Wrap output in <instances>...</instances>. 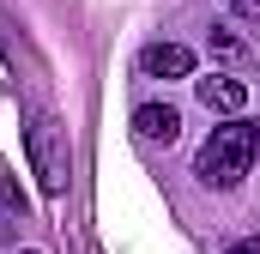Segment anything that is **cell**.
Segmentation results:
<instances>
[{
    "label": "cell",
    "instance_id": "obj_10",
    "mask_svg": "<svg viewBox=\"0 0 260 254\" xmlns=\"http://www.w3.org/2000/svg\"><path fill=\"white\" fill-rule=\"evenodd\" d=\"M0 242H12V212H0Z\"/></svg>",
    "mask_w": 260,
    "mask_h": 254
},
{
    "label": "cell",
    "instance_id": "obj_9",
    "mask_svg": "<svg viewBox=\"0 0 260 254\" xmlns=\"http://www.w3.org/2000/svg\"><path fill=\"white\" fill-rule=\"evenodd\" d=\"M224 254H260V236H242L236 248H224Z\"/></svg>",
    "mask_w": 260,
    "mask_h": 254
},
{
    "label": "cell",
    "instance_id": "obj_11",
    "mask_svg": "<svg viewBox=\"0 0 260 254\" xmlns=\"http://www.w3.org/2000/svg\"><path fill=\"white\" fill-rule=\"evenodd\" d=\"M254 157H260V127H254Z\"/></svg>",
    "mask_w": 260,
    "mask_h": 254
},
{
    "label": "cell",
    "instance_id": "obj_2",
    "mask_svg": "<svg viewBox=\"0 0 260 254\" xmlns=\"http://www.w3.org/2000/svg\"><path fill=\"white\" fill-rule=\"evenodd\" d=\"M24 145H30V170H37V182L49 200H61L67 194V176H73V157H67V133L49 115H37V121L24 127Z\"/></svg>",
    "mask_w": 260,
    "mask_h": 254
},
{
    "label": "cell",
    "instance_id": "obj_5",
    "mask_svg": "<svg viewBox=\"0 0 260 254\" xmlns=\"http://www.w3.org/2000/svg\"><path fill=\"white\" fill-rule=\"evenodd\" d=\"M133 133L151 139V145H170V139L182 133V115H176L170 103H139V109H133Z\"/></svg>",
    "mask_w": 260,
    "mask_h": 254
},
{
    "label": "cell",
    "instance_id": "obj_6",
    "mask_svg": "<svg viewBox=\"0 0 260 254\" xmlns=\"http://www.w3.org/2000/svg\"><path fill=\"white\" fill-rule=\"evenodd\" d=\"M206 49L218 55V61H248V43L230 30V24H212V37H206Z\"/></svg>",
    "mask_w": 260,
    "mask_h": 254
},
{
    "label": "cell",
    "instance_id": "obj_7",
    "mask_svg": "<svg viewBox=\"0 0 260 254\" xmlns=\"http://www.w3.org/2000/svg\"><path fill=\"white\" fill-rule=\"evenodd\" d=\"M0 212H12V218L24 224V188H18V182H12L6 170H0Z\"/></svg>",
    "mask_w": 260,
    "mask_h": 254
},
{
    "label": "cell",
    "instance_id": "obj_1",
    "mask_svg": "<svg viewBox=\"0 0 260 254\" xmlns=\"http://www.w3.org/2000/svg\"><path fill=\"white\" fill-rule=\"evenodd\" d=\"M248 164H254V121L212 127V139L200 145V157H194V170H200L206 188H236L248 176Z\"/></svg>",
    "mask_w": 260,
    "mask_h": 254
},
{
    "label": "cell",
    "instance_id": "obj_12",
    "mask_svg": "<svg viewBox=\"0 0 260 254\" xmlns=\"http://www.w3.org/2000/svg\"><path fill=\"white\" fill-rule=\"evenodd\" d=\"M18 254H37V248H18Z\"/></svg>",
    "mask_w": 260,
    "mask_h": 254
},
{
    "label": "cell",
    "instance_id": "obj_4",
    "mask_svg": "<svg viewBox=\"0 0 260 254\" xmlns=\"http://www.w3.org/2000/svg\"><path fill=\"white\" fill-rule=\"evenodd\" d=\"M139 73H145V79H188V73H194V49H188V43H151V49L139 55Z\"/></svg>",
    "mask_w": 260,
    "mask_h": 254
},
{
    "label": "cell",
    "instance_id": "obj_3",
    "mask_svg": "<svg viewBox=\"0 0 260 254\" xmlns=\"http://www.w3.org/2000/svg\"><path fill=\"white\" fill-rule=\"evenodd\" d=\"M194 91H200V103L212 109V115H242L248 109V79H236V73H206V79H194Z\"/></svg>",
    "mask_w": 260,
    "mask_h": 254
},
{
    "label": "cell",
    "instance_id": "obj_8",
    "mask_svg": "<svg viewBox=\"0 0 260 254\" xmlns=\"http://www.w3.org/2000/svg\"><path fill=\"white\" fill-rule=\"evenodd\" d=\"M230 6H236V18H254L260 24V0H230Z\"/></svg>",
    "mask_w": 260,
    "mask_h": 254
}]
</instances>
